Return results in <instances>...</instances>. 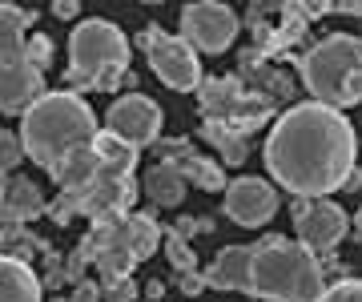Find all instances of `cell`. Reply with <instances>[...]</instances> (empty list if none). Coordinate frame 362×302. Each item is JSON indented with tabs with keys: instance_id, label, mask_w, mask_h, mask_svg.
Listing matches in <instances>:
<instances>
[{
	"instance_id": "cell-1",
	"label": "cell",
	"mask_w": 362,
	"mask_h": 302,
	"mask_svg": "<svg viewBox=\"0 0 362 302\" xmlns=\"http://www.w3.org/2000/svg\"><path fill=\"white\" fill-rule=\"evenodd\" d=\"M354 153L358 141L346 113L326 109L318 101L286 109L266 137L270 178L302 202H318L342 190L354 173Z\"/></svg>"
},
{
	"instance_id": "cell-2",
	"label": "cell",
	"mask_w": 362,
	"mask_h": 302,
	"mask_svg": "<svg viewBox=\"0 0 362 302\" xmlns=\"http://www.w3.org/2000/svg\"><path fill=\"white\" fill-rule=\"evenodd\" d=\"M21 117H25L21 121V137H16L21 153L33 158L37 165H45V170H49L52 161H61L65 153H73V149L93 145V137H97L93 109L69 89L45 93Z\"/></svg>"
},
{
	"instance_id": "cell-3",
	"label": "cell",
	"mask_w": 362,
	"mask_h": 302,
	"mask_svg": "<svg viewBox=\"0 0 362 302\" xmlns=\"http://www.w3.org/2000/svg\"><path fill=\"white\" fill-rule=\"evenodd\" d=\"M250 286L254 298L314 302L322 294V266L290 238H262L258 246H250Z\"/></svg>"
},
{
	"instance_id": "cell-4",
	"label": "cell",
	"mask_w": 362,
	"mask_h": 302,
	"mask_svg": "<svg viewBox=\"0 0 362 302\" xmlns=\"http://www.w3.org/2000/svg\"><path fill=\"white\" fill-rule=\"evenodd\" d=\"M129 77V40L113 21L89 16L69 33L65 89H117Z\"/></svg>"
},
{
	"instance_id": "cell-5",
	"label": "cell",
	"mask_w": 362,
	"mask_h": 302,
	"mask_svg": "<svg viewBox=\"0 0 362 302\" xmlns=\"http://www.w3.org/2000/svg\"><path fill=\"white\" fill-rule=\"evenodd\" d=\"M302 65V81L314 93V101L326 109H350L358 105L362 97V81H358V65H362V45L350 33H334V37L318 40L310 53L298 61Z\"/></svg>"
},
{
	"instance_id": "cell-6",
	"label": "cell",
	"mask_w": 362,
	"mask_h": 302,
	"mask_svg": "<svg viewBox=\"0 0 362 302\" xmlns=\"http://www.w3.org/2000/svg\"><path fill=\"white\" fill-rule=\"evenodd\" d=\"M33 13L16 4H0V113H25L33 101L45 97V73L28 65L25 28Z\"/></svg>"
},
{
	"instance_id": "cell-7",
	"label": "cell",
	"mask_w": 362,
	"mask_h": 302,
	"mask_svg": "<svg viewBox=\"0 0 362 302\" xmlns=\"http://www.w3.org/2000/svg\"><path fill=\"white\" fill-rule=\"evenodd\" d=\"M197 89H202V109H206V117L226 125V129H233V125L258 129L262 117H270V109H274V97L246 93L238 77H209V81H202Z\"/></svg>"
},
{
	"instance_id": "cell-8",
	"label": "cell",
	"mask_w": 362,
	"mask_h": 302,
	"mask_svg": "<svg viewBox=\"0 0 362 302\" xmlns=\"http://www.w3.org/2000/svg\"><path fill=\"white\" fill-rule=\"evenodd\" d=\"M137 45L149 53L153 73L165 81L169 89L194 93L197 85H202V65H197V53L181 37H165L161 28H145L141 37H137Z\"/></svg>"
},
{
	"instance_id": "cell-9",
	"label": "cell",
	"mask_w": 362,
	"mask_h": 302,
	"mask_svg": "<svg viewBox=\"0 0 362 302\" xmlns=\"http://www.w3.org/2000/svg\"><path fill=\"white\" fill-rule=\"evenodd\" d=\"M233 37H238V16H233L230 4H218V0H202V4H185L181 13V40L189 49H202V53H221L230 49Z\"/></svg>"
},
{
	"instance_id": "cell-10",
	"label": "cell",
	"mask_w": 362,
	"mask_h": 302,
	"mask_svg": "<svg viewBox=\"0 0 362 302\" xmlns=\"http://www.w3.org/2000/svg\"><path fill=\"white\" fill-rule=\"evenodd\" d=\"M105 133H113L117 141L141 149V145L157 141V133H161V109L149 97H141V93L117 97L109 105V113H105Z\"/></svg>"
},
{
	"instance_id": "cell-11",
	"label": "cell",
	"mask_w": 362,
	"mask_h": 302,
	"mask_svg": "<svg viewBox=\"0 0 362 302\" xmlns=\"http://www.w3.org/2000/svg\"><path fill=\"white\" fill-rule=\"evenodd\" d=\"M294 218H298V246L310 250L314 258L326 254V250H334L350 230V214L342 206H334V202H326V197L302 202Z\"/></svg>"
},
{
	"instance_id": "cell-12",
	"label": "cell",
	"mask_w": 362,
	"mask_h": 302,
	"mask_svg": "<svg viewBox=\"0 0 362 302\" xmlns=\"http://www.w3.org/2000/svg\"><path fill=\"white\" fill-rule=\"evenodd\" d=\"M226 214L238 226H266L278 214V190L262 178H238L226 185Z\"/></svg>"
},
{
	"instance_id": "cell-13",
	"label": "cell",
	"mask_w": 362,
	"mask_h": 302,
	"mask_svg": "<svg viewBox=\"0 0 362 302\" xmlns=\"http://www.w3.org/2000/svg\"><path fill=\"white\" fill-rule=\"evenodd\" d=\"M133 178H117V173H101L97 170V178H93L77 197V214H85V218H93V222H105V218H121V214L129 210L133 202Z\"/></svg>"
},
{
	"instance_id": "cell-14",
	"label": "cell",
	"mask_w": 362,
	"mask_h": 302,
	"mask_svg": "<svg viewBox=\"0 0 362 302\" xmlns=\"http://www.w3.org/2000/svg\"><path fill=\"white\" fill-rule=\"evenodd\" d=\"M161 153H169L165 165H173V170L181 173V182H194V185H202V190H226V173H221V165L206 161L189 141L165 137V141H161Z\"/></svg>"
},
{
	"instance_id": "cell-15",
	"label": "cell",
	"mask_w": 362,
	"mask_h": 302,
	"mask_svg": "<svg viewBox=\"0 0 362 302\" xmlns=\"http://www.w3.org/2000/svg\"><path fill=\"white\" fill-rule=\"evenodd\" d=\"M202 282L218 290H238V294H254L250 286V246H226L214 258L209 270H202Z\"/></svg>"
},
{
	"instance_id": "cell-16",
	"label": "cell",
	"mask_w": 362,
	"mask_h": 302,
	"mask_svg": "<svg viewBox=\"0 0 362 302\" xmlns=\"http://www.w3.org/2000/svg\"><path fill=\"white\" fill-rule=\"evenodd\" d=\"M45 210V194L33 178H13L4 185V202H0V222L25 226L28 218H37Z\"/></svg>"
},
{
	"instance_id": "cell-17",
	"label": "cell",
	"mask_w": 362,
	"mask_h": 302,
	"mask_svg": "<svg viewBox=\"0 0 362 302\" xmlns=\"http://www.w3.org/2000/svg\"><path fill=\"white\" fill-rule=\"evenodd\" d=\"M0 302H40V278L28 262L0 254Z\"/></svg>"
},
{
	"instance_id": "cell-18",
	"label": "cell",
	"mask_w": 362,
	"mask_h": 302,
	"mask_svg": "<svg viewBox=\"0 0 362 302\" xmlns=\"http://www.w3.org/2000/svg\"><path fill=\"white\" fill-rule=\"evenodd\" d=\"M49 173H52V182L61 185V194H81L97 178V158H93V149L85 145V149H73L61 161H52Z\"/></svg>"
},
{
	"instance_id": "cell-19",
	"label": "cell",
	"mask_w": 362,
	"mask_h": 302,
	"mask_svg": "<svg viewBox=\"0 0 362 302\" xmlns=\"http://www.w3.org/2000/svg\"><path fill=\"white\" fill-rule=\"evenodd\" d=\"M93 158H97V170L101 173H117V178H133V170H137V149L125 141H117L113 133L97 129V137H93Z\"/></svg>"
},
{
	"instance_id": "cell-20",
	"label": "cell",
	"mask_w": 362,
	"mask_h": 302,
	"mask_svg": "<svg viewBox=\"0 0 362 302\" xmlns=\"http://www.w3.org/2000/svg\"><path fill=\"white\" fill-rule=\"evenodd\" d=\"M125 234H129V254L133 262H145L153 258V250L161 246V226H157V214H125Z\"/></svg>"
},
{
	"instance_id": "cell-21",
	"label": "cell",
	"mask_w": 362,
	"mask_h": 302,
	"mask_svg": "<svg viewBox=\"0 0 362 302\" xmlns=\"http://www.w3.org/2000/svg\"><path fill=\"white\" fill-rule=\"evenodd\" d=\"M145 194L153 197V206H181V197H185V182H181V173L173 165H153V170L145 173Z\"/></svg>"
},
{
	"instance_id": "cell-22",
	"label": "cell",
	"mask_w": 362,
	"mask_h": 302,
	"mask_svg": "<svg viewBox=\"0 0 362 302\" xmlns=\"http://www.w3.org/2000/svg\"><path fill=\"white\" fill-rule=\"evenodd\" d=\"M202 137H206L209 145H218V153L230 161V165H242V161L250 158L246 137H238L233 129H226V125H218V121H209L206 129H202Z\"/></svg>"
},
{
	"instance_id": "cell-23",
	"label": "cell",
	"mask_w": 362,
	"mask_h": 302,
	"mask_svg": "<svg viewBox=\"0 0 362 302\" xmlns=\"http://www.w3.org/2000/svg\"><path fill=\"white\" fill-rule=\"evenodd\" d=\"M93 266H97V274H101V282H113V278H133V254L125 246H105L97 250V258H93Z\"/></svg>"
},
{
	"instance_id": "cell-24",
	"label": "cell",
	"mask_w": 362,
	"mask_h": 302,
	"mask_svg": "<svg viewBox=\"0 0 362 302\" xmlns=\"http://www.w3.org/2000/svg\"><path fill=\"white\" fill-rule=\"evenodd\" d=\"M161 246H165V258L173 262V270H177V274L197 270V254L189 250V242H185V238H177L173 230H165V234H161Z\"/></svg>"
},
{
	"instance_id": "cell-25",
	"label": "cell",
	"mask_w": 362,
	"mask_h": 302,
	"mask_svg": "<svg viewBox=\"0 0 362 302\" xmlns=\"http://www.w3.org/2000/svg\"><path fill=\"white\" fill-rule=\"evenodd\" d=\"M314 302H362L358 278H342V282H334V286H322V294H318Z\"/></svg>"
},
{
	"instance_id": "cell-26",
	"label": "cell",
	"mask_w": 362,
	"mask_h": 302,
	"mask_svg": "<svg viewBox=\"0 0 362 302\" xmlns=\"http://www.w3.org/2000/svg\"><path fill=\"white\" fill-rule=\"evenodd\" d=\"M25 57H28V65L33 69H49V61H52V40L45 37V33H37V37H28L25 40Z\"/></svg>"
},
{
	"instance_id": "cell-27",
	"label": "cell",
	"mask_w": 362,
	"mask_h": 302,
	"mask_svg": "<svg viewBox=\"0 0 362 302\" xmlns=\"http://www.w3.org/2000/svg\"><path fill=\"white\" fill-rule=\"evenodd\" d=\"M133 298H137V282H133V278L101 282V302H133Z\"/></svg>"
},
{
	"instance_id": "cell-28",
	"label": "cell",
	"mask_w": 362,
	"mask_h": 302,
	"mask_svg": "<svg viewBox=\"0 0 362 302\" xmlns=\"http://www.w3.org/2000/svg\"><path fill=\"white\" fill-rule=\"evenodd\" d=\"M21 141H16V133H8V129H0V170H16L21 165Z\"/></svg>"
},
{
	"instance_id": "cell-29",
	"label": "cell",
	"mask_w": 362,
	"mask_h": 302,
	"mask_svg": "<svg viewBox=\"0 0 362 302\" xmlns=\"http://www.w3.org/2000/svg\"><path fill=\"white\" fill-rule=\"evenodd\" d=\"M49 214H52V222H57V226H69L73 218H77V197H73V194H61V197L49 206Z\"/></svg>"
},
{
	"instance_id": "cell-30",
	"label": "cell",
	"mask_w": 362,
	"mask_h": 302,
	"mask_svg": "<svg viewBox=\"0 0 362 302\" xmlns=\"http://www.w3.org/2000/svg\"><path fill=\"white\" fill-rule=\"evenodd\" d=\"M177 286L185 298H194V294H202L206 290V282H202V270H189V274H177Z\"/></svg>"
},
{
	"instance_id": "cell-31",
	"label": "cell",
	"mask_w": 362,
	"mask_h": 302,
	"mask_svg": "<svg viewBox=\"0 0 362 302\" xmlns=\"http://www.w3.org/2000/svg\"><path fill=\"white\" fill-rule=\"evenodd\" d=\"M69 302H101V282H85V278H81Z\"/></svg>"
},
{
	"instance_id": "cell-32",
	"label": "cell",
	"mask_w": 362,
	"mask_h": 302,
	"mask_svg": "<svg viewBox=\"0 0 362 302\" xmlns=\"http://www.w3.org/2000/svg\"><path fill=\"white\" fill-rule=\"evenodd\" d=\"M52 13L61 16V21H73V16L81 13V4H77V0H57V4H52Z\"/></svg>"
},
{
	"instance_id": "cell-33",
	"label": "cell",
	"mask_w": 362,
	"mask_h": 302,
	"mask_svg": "<svg viewBox=\"0 0 362 302\" xmlns=\"http://www.w3.org/2000/svg\"><path fill=\"white\" fill-rule=\"evenodd\" d=\"M165 294V282L161 278H149V286H145V298H161Z\"/></svg>"
},
{
	"instance_id": "cell-34",
	"label": "cell",
	"mask_w": 362,
	"mask_h": 302,
	"mask_svg": "<svg viewBox=\"0 0 362 302\" xmlns=\"http://www.w3.org/2000/svg\"><path fill=\"white\" fill-rule=\"evenodd\" d=\"M4 185L8 182H4V170H0V202H4Z\"/></svg>"
},
{
	"instance_id": "cell-35",
	"label": "cell",
	"mask_w": 362,
	"mask_h": 302,
	"mask_svg": "<svg viewBox=\"0 0 362 302\" xmlns=\"http://www.w3.org/2000/svg\"><path fill=\"white\" fill-rule=\"evenodd\" d=\"M52 302H69V298H52Z\"/></svg>"
}]
</instances>
